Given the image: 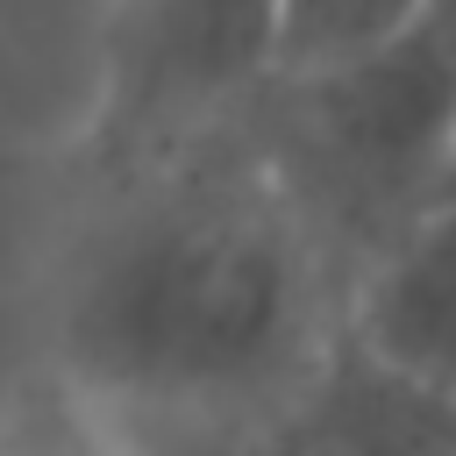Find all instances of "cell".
Wrapping results in <instances>:
<instances>
[{
	"instance_id": "obj_2",
	"label": "cell",
	"mask_w": 456,
	"mask_h": 456,
	"mask_svg": "<svg viewBox=\"0 0 456 456\" xmlns=\"http://www.w3.org/2000/svg\"><path fill=\"white\" fill-rule=\"evenodd\" d=\"M249 456H456V392L392 370L342 328Z\"/></svg>"
},
{
	"instance_id": "obj_3",
	"label": "cell",
	"mask_w": 456,
	"mask_h": 456,
	"mask_svg": "<svg viewBox=\"0 0 456 456\" xmlns=\"http://www.w3.org/2000/svg\"><path fill=\"white\" fill-rule=\"evenodd\" d=\"M349 335L392 370L456 392V171L356 271Z\"/></svg>"
},
{
	"instance_id": "obj_5",
	"label": "cell",
	"mask_w": 456,
	"mask_h": 456,
	"mask_svg": "<svg viewBox=\"0 0 456 456\" xmlns=\"http://www.w3.org/2000/svg\"><path fill=\"white\" fill-rule=\"evenodd\" d=\"M0 456H78V449H0Z\"/></svg>"
},
{
	"instance_id": "obj_4",
	"label": "cell",
	"mask_w": 456,
	"mask_h": 456,
	"mask_svg": "<svg viewBox=\"0 0 456 456\" xmlns=\"http://www.w3.org/2000/svg\"><path fill=\"white\" fill-rule=\"evenodd\" d=\"M435 0H285V36H278V78H314L335 71L413 21H428Z\"/></svg>"
},
{
	"instance_id": "obj_1",
	"label": "cell",
	"mask_w": 456,
	"mask_h": 456,
	"mask_svg": "<svg viewBox=\"0 0 456 456\" xmlns=\"http://www.w3.org/2000/svg\"><path fill=\"white\" fill-rule=\"evenodd\" d=\"M356 264L264 114L114 121L0 164V449L249 456Z\"/></svg>"
}]
</instances>
